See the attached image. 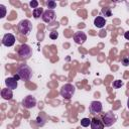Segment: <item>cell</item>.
<instances>
[{
	"label": "cell",
	"instance_id": "6da1fadb",
	"mask_svg": "<svg viewBox=\"0 0 129 129\" xmlns=\"http://www.w3.org/2000/svg\"><path fill=\"white\" fill-rule=\"evenodd\" d=\"M16 75L22 81H29L32 77V70L27 64H21L18 67L16 71Z\"/></svg>",
	"mask_w": 129,
	"mask_h": 129
},
{
	"label": "cell",
	"instance_id": "7a4b0ae2",
	"mask_svg": "<svg viewBox=\"0 0 129 129\" xmlns=\"http://www.w3.org/2000/svg\"><path fill=\"white\" fill-rule=\"evenodd\" d=\"M18 30L21 34L27 35L32 30V24L28 19H23L18 23Z\"/></svg>",
	"mask_w": 129,
	"mask_h": 129
},
{
	"label": "cell",
	"instance_id": "3957f363",
	"mask_svg": "<svg viewBox=\"0 0 129 129\" xmlns=\"http://www.w3.org/2000/svg\"><path fill=\"white\" fill-rule=\"evenodd\" d=\"M75 91L76 89L72 84H66L60 89V96L64 99H71L75 94Z\"/></svg>",
	"mask_w": 129,
	"mask_h": 129
},
{
	"label": "cell",
	"instance_id": "277c9868",
	"mask_svg": "<svg viewBox=\"0 0 129 129\" xmlns=\"http://www.w3.org/2000/svg\"><path fill=\"white\" fill-rule=\"evenodd\" d=\"M116 120H117L116 115H115L113 112H111V111L106 112V113L103 115V117H102L103 124H104V126H106V127L112 126V125L116 122Z\"/></svg>",
	"mask_w": 129,
	"mask_h": 129
},
{
	"label": "cell",
	"instance_id": "5b68a950",
	"mask_svg": "<svg viewBox=\"0 0 129 129\" xmlns=\"http://www.w3.org/2000/svg\"><path fill=\"white\" fill-rule=\"evenodd\" d=\"M31 54H32V49L28 44H22L18 48V55L21 58L27 59V58H29L31 56Z\"/></svg>",
	"mask_w": 129,
	"mask_h": 129
},
{
	"label": "cell",
	"instance_id": "8992f818",
	"mask_svg": "<svg viewBox=\"0 0 129 129\" xmlns=\"http://www.w3.org/2000/svg\"><path fill=\"white\" fill-rule=\"evenodd\" d=\"M35 105H36V99L31 95H28V96L24 97V99L22 100V106L26 109L33 108Z\"/></svg>",
	"mask_w": 129,
	"mask_h": 129
},
{
	"label": "cell",
	"instance_id": "52a82bcc",
	"mask_svg": "<svg viewBox=\"0 0 129 129\" xmlns=\"http://www.w3.org/2000/svg\"><path fill=\"white\" fill-rule=\"evenodd\" d=\"M89 110L92 114H99L102 112L103 110V106H102V103L99 102V101H93L91 102L90 104V107H89Z\"/></svg>",
	"mask_w": 129,
	"mask_h": 129
},
{
	"label": "cell",
	"instance_id": "ba28073f",
	"mask_svg": "<svg viewBox=\"0 0 129 129\" xmlns=\"http://www.w3.org/2000/svg\"><path fill=\"white\" fill-rule=\"evenodd\" d=\"M2 43H3V45H5L7 47L12 46L15 43V36L12 33H6V34H4V36L2 38Z\"/></svg>",
	"mask_w": 129,
	"mask_h": 129
},
{
	"label": "cell",
	"instance_id": "9c48e42d",
	"mask_svg": "<svg viewBox=\"0 0 129 129\" xmlns=\"http://www.w3.org/2000/svg\"><path fill=\"white\" fill-rule=\"evenodd\" d=\"M55 19V13L53 10H50V9H47L44 11L43 15H42V20L46 23H50L52 22L53 20Z\"/></svg>",
	"mask_w": 129,
	"mask_h": 129
},
{
	"label": "cell",
	"instance_id": "30bf717a",
	"mask_svg": "<svg viewBox=\"0 0 129 129\" xmlns=\"http://www.w3.org/2000/svg\"><path fill=\"white\" fill-rule=\"evenodd\" d=\"M74 40L77 44H83L87 40V35L83 31H77L74 34Z\"/></svg>",
	"mask_w": 129,
	"mask_h": 129
},
{
	"label": "cell",
	"instance_id": "8fae6325",
	"mask_svg": "<svg viewBox=\"0 0 129 129\" xmlns=\"http://www.w3.org/2000/svg\"><path fill=\"white\" fill-rule=\"evenodd\" d=\"M5 85H6V87H7L8 89L14 90V89L17 88L18 83H17V80L14 79V77H10V78H7V79L5 80Z\"/></svg>",
	"mask_w": 129,
	"mask_h": 129
},
{
	"label": "cell",
	"instance_id": "7c38bea8",
	"mask_svg": "<svg viewBox=\"0 0 129 129\" xmlns=\"http://www.w3.org/2000/svg\"><path fill=\"white\" fill-rule=\"evenodd\" d=\"M91 129H104V124L103 121H101L98 118H93L91 120Z\"/></svg>",
	"mask_w": 129,
	"mask_h": 129
},
{
	"label": "cell",
	"instance_id": "4fadbf2b",
	"mask_svg": "<svg viewBox=\"0 0 129 129\" xmlns=\"http://www.w3.org/2000/svg\"><path fill=\"white\" fill-rule=\"evenodd\" d=\"M1 97H2L4 100H11L12 97H13L12 90H10V89H8V88L2 89V90H1Z\"/></svg>",
	"mask_w": 129,
	"mask_h": 129
},
{
	"label": "cell",
	"instance_id": "5bb4252c",
	"mask_svg": "<svg viewBox=\"0 0 129 129\" xmlns=\"http://www.w3.org/2000/svg\"><path fill=\"white\" fill-rule=\"evenodd\" d=\"M106 24V19L102 16H97L95 19H94V25L98 28H103Z\"/></svg>",
	"mask_w": 129,
	"mask_h": 129
},
{
	"label": "cell",
	"instance_id": "9a60e30c",
	"mask_svg": "<svg viewBox=\"0 0 129 129\" xmlns=\"http://www.w3.org/2000/svg\"><path fill=\"white\" fill-rule=\"evenodd\" d=\"M43 13H44V11H43V8H41V7L40 8H35L32 11V14H33V17L34 18H39L40 16L42 17Z\"/></svg>",
	"mask_w": 129,
	"mask_h": 129
},
{
	"label": "cell",
	"instance_id": "2e32d148",
	"mask_svg": "<svg viewBox=\"0 0 129 129\" xmlns=\"http://www.w3.org/2000/svg\"><path fill=\"white\" fill-rule=\"evenodd\" d=\"M102 14L106 17H110L112 15V11H111V8L110 7H104L102 9Z\"/></svg>",
	"mask_w": 129,
	"mask_h": 129
},
{
	"label": "cell",
	"instance_id": "e0dca14e",
	"mask_svg": "<svg viewBox=\"0 0 129 129\" xmlns=\"http://www.w3.org/2000/svg\"><path fill=\"white\" fill-rule=\"evenodd\" d=\"M81 125L83 127H88L89 125H91V120L89 118H83L81 120Z\"/></svg>",
	"mask_w": 129,
	"mask_h": 129
},
{
	"label": "cell",
	"instance_id": "ac0fdd59",
	"mask_svg": "<svg viewBox=\"0 0 129 129\" xmlns=\"http://www.w3.org/2000/svg\"><path fill=\"white\" fill-rule=\"evenodd\" d=\"M122 86H123V82H122L121 80H116V81L113 82V87H114L115 89H119V88H121Z\"/></svg>",
	"mask_w": 129,
	"mask_h": 129
},
{
	"label": "cell",
	"instance_id": "d6986e66",
	"mask_svg": "<svg viewBox=\"0 0 129 129\" xmlns=\"http://www.w3.org/2000/svg\"><path fill=\"white\" fill-rule=\"evenodd\" d=\"M46 5H47V7H48L50 10H52L53 8H55V7H56V3H55L54 1H52V0L47 1V2H46Z\"/></svg>",
	"mask_w": 129,
	"mask_h": 129
},
{
	"label": "cell",
	"instance_id": "ffe728a7",
	"mask_svg": "<svg viewBox=\"0 0 129 129\" xmlns=\"http://www.w3.org/2000/svg\"><path fill=\"white\" fill-rule=\"evenodd\" d=\"M29 6L31 7V8H38V2L37 1H35V0H32V1H30L29 2Z\"/></svg>",
	"mask_w": 129,
	"mask_h": 129
},
{
	"label": "cell",
	"instance_id": "44dd1931",
	"mask_svg": "<svg viewBox=\"0 0 129 129\" xmlns=\"http://www.w3.org/2000/svg\"><path fill=\"white\" fill-rule=\"evenodd\" d=\"M49 37H50L51 39H56V38L58 37V32H57V31H51V32L49 33Z\"/></svg>",
	"mask_w": 129,
	"mask_h": 129
},
{
	"label": "cell",
	"instance_id": "7402d4cb",
	"mask_svg": "<svg viewBox=\"0 0 129 129\" xmlns=\"http://www.w3.org/2000/svg\"><path fill=\"white\" fill-rule=\"evenodd\" d=\"M0 9H1V11H2V15H1L0 17H1V18H3V17H5V15H6V8H5V6H4V5L0 4Z\"/></svg>",
	"mask_w": 129,
	"mask_h": 129
},
{
	"label": "cell",
	"instance_id": "603a6c76",
	"mask_svg": "<svg viewBox=\"0 0 129 129\" xmlns=\"http://www.w3.org/2000/svg\"><path fill=\"white\" fill-rule=\"evenodd\" d=\"M36 122H37V124H38V125H40V126H42V125L44 124V122H43V119H42L40 116L36 118Z\"/></svg>",
	"mask_w": 129,
	"mask_h": 129
},
{
	"label": "cell",
	"instance_id": "cb8c5ba5",
	"mask_svg": "<svg viewBox=\"0 0 129 129\" xmlns=\"http://www.w3.org/2000/svg\"><path fill=\"white\" fill-rule=\"evenodd\" d=\"M122 63H123V66H128L129 64V57H124L123 59H122Z\"/></svg>",
	"mask_w": 129,
	"mask_h": 129
},
{
	"label": "cell",
	"instance_id": "d4e9b609",
	"mask_svg": "<svg viewBox=\"0 0 129 129\" xmlns=\"http://www.w3.org/2000/svg\"><path fill=\"white\" fill-rule=\"evenodd\" d=\"M124 37H125V39L129 40V30H128V31H125V32H124Z\"/></svg>",
	"mask_w": 129,
	"mask_h": 129
},
{
	"label": "cell",
	"instance_id": "484cf974",
	"mask_svg": "<svg viewBox=\"0 0 129 129\" xmlns=\"http://www.w3.org/2000/svg\"><path fill=\"white\" fill-rule=\"evenodd\" d=\"M14 79H16L17 81H18V80H20V78H19V77H18L17 75H15V76H14Z\"/></svg>",
	"mask_w": 129,
	"mask_h": 129
},
{
	"label": "cell",
	"instance_id": "4316f807",
	"mask_svg": "<svg viewBox=\"0 0 129 129\" xmlns=\"http://www.w3.org/2000/svg\"><path fill=\"white\" fill-rule=\"evenodd\" d=\"M127 107H128V109H129V99H128V101H127Z\"/></svg>",
	"mask_w": 129,
	"mask_h": 129
}]
</instances>
